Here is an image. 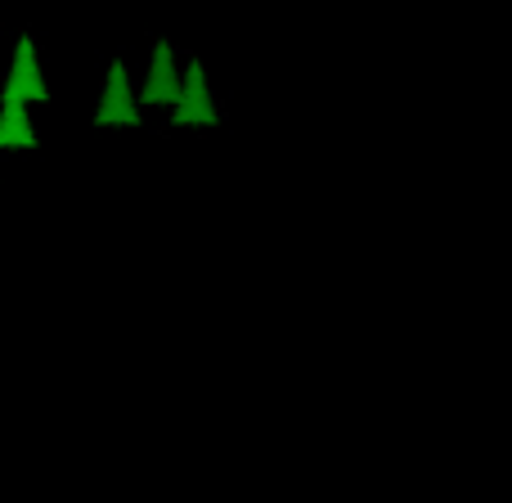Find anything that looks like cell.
Here are the masks:
<instances>
[{"label": "cell", "instance_id": "1", "mask_svg": "<svg viewBox=\"0 0 512 503\" xmlns=\"http://www.w3.org/2000/svg\"><path fill=\"white\" fill-rule=\"evenodd\" d=\"M140 122V108L131 95V77H126V63H108V81H104V104L95 113V126H135Z\"/></svg>", "mask_w": 512, "mask_h": 503}, {"label": "cell", "instance_id": "2", "mask_svg": "<svg viewBox=\"0 0 512 503\" xmlns=\"http://www.w3.org/2000/svg\"><path fill=\"white\" fill-rule=\"evenodd\" d=\"M5 99H27V104H45L50 90L41 81V63H36V45L32 36H18V50H14V72L5 81Z\"/></svg>", "mask_w": 512, "mask_h": 503}, {"label": "cell", "instance_id": "3", "mask_svg": "<svg viewBox=\"0 0 512 503\" xmlns=\"http://www.w3.org/2000/svg\"><path fill=\"white\" fill-rule=\"evenodd\" d=\"M180 95H185V81H180V72H176L171 45L158 41L153 45V63H149V77H144L140 99L144 104H180Z\"/></svg>", "mask_w": 512, "mask_h": 503}, {"label": "cell", "instance_id": "4", "mask_svg": "<svg viewBox=\"0 0 512 503\" xmlns=\"http://www.w3.org/2000/svg\"><path fill=\"white\" fill-rule=\"evenodd\" d=\"M189 122L216 126V108H212V99H207L203 63H189L185 68V95H180V104H176V126H189Z\"/></svg>", "mask_w": 512, "mask_h": 503}, {"label": "cell", "instance_id": "5", "mask_svg": "<svg viewBox=\"0 0 512 503\" xmlns=\"http://www.w3.org/2000/svg\"><path fill=\"white\" fill-rule=\"evenodd\" d=\"M0 149H36L27 99H0Z\"/></svg>", "mask_w": 512, "mask_h": 503}]
</instances>
